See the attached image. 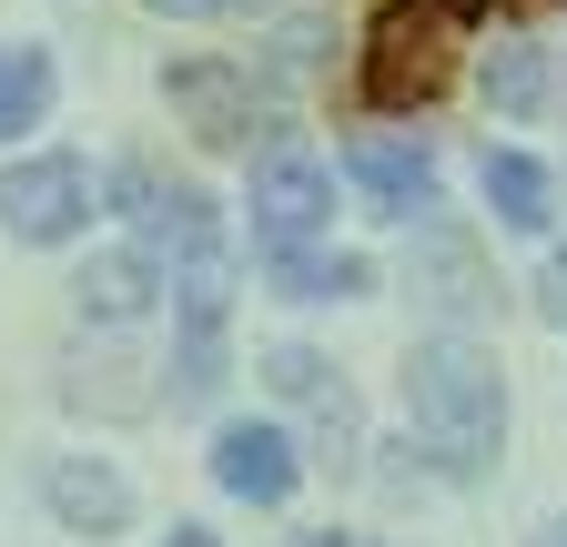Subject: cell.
<instances>
[{
  "mask_svg": "<svg viewBox=\"0 0 567 547\" xmlns=\"http://www.w3.org/2000/svg\"><path fill=\"white\" fill-rule=\"evenodd\" d=\"M405 426L425 436V456H436V476H486L496 446H507V365H496V345H476V334H425V345L405 355Z\"/></svg>",
  "mask_w": 567,
  "mask_h": 547,
  "instance_id": "cell-1",
  "label": "cell"
},
{
  "mask_svg": "<svg viewBox=\"0 0 567 547\" xmlns=\"http://www.w3.org/2000/svg\"><path fill=\"white\" fill-rule=\"evenodd\" d=\"M476 11L466 0H375L365 21V51H354V102L375 122H415L456 82V51H466Z\"/></svg>",
  "mask_w": 567,
  "mask_h": 547,
  "instance_id": "cell-2",
  "label": "cell"
},
{
  "mask_svg": "<svg viewBox=\"0 0 567 547\" xmlns=\"http://www.w3.org/2000/svg\"><path fill=\"white\" fill-rule=\"evenodd\" d=\"M244 224H254V254H305L334 234V163L295 132H274L254 153V183H244Z\"/></svg>",
  "mask_w": 567,
  "mask_h": 547,
  "instance_id": "cell-3",
  "label": "cell"
},
{
  "mask_svg": "<svg viewBox=\"0 0 567 547\" xmlns=\"http://www.w3.org/2000/svg\"><path fill=\"white\" fill-rule=\"evenodd\" d=\"M0 234L41 244V254L92 234V163L82 153H11L0 163Z\"/></svg>",
  "mask_w": 567,
  "mask_h": 547,
  "instance_id": "cell-4",
  "label": "cell"
},
{
  "mask_svg": "<svg viewBox=\"0 0 567 547\" xmlns=\"http://www.w3.org/2000/svg\"><path fill=\"white\" fill-rule=\"evenodd\" d=\"M163 102L193 122V143H213V153H254V132H264L254 72H244V61H213V51L173 61V72H163Z\"/></svg>",
  "mask_w": 567,
  "mask_h": 547,
  "instance_id": "cell-5",
  "label": "cell"
},
{
  "mask_svg": "<svg viewBox=\"0 0 567 547\" xmlns=\"http://www.w3.org/2000/svg\"><path fill=\"white\" fill-rule=\"evenodd\" d=\"M305 436L295 426H274V416H224L213 426V487L224 497H244V507H284L305 487Z\"/></svg>",
  "mask_w": 567,
  "mask_h": 547,
  "instance_id": "cell-6",
  "label": "cell"
},
{
  "mask_svg": "<svg viewBox=\"0 0 567 547\" xmlns=\"http://www.w3.org/2000/svg\"><path fill=\"white\" fill-rule=\"evenodd\" d=\"M264 385H274L284 405H295L305 426H315V446H324L334 466H344L354 446H365V416H354V385H344V375H334L315 345H274V355H264Z\"/></svg>",
  "mask_w": 567,
  "mask_h": 547,
  "instance_id": "cell-7",
  "label": "cell"
},
{
  "mask_svg": "<svg viewBox=\"0 0 567 547\" xmlns=\"http://www.w3.org/2000/svg\"><path fill=\"white\" fill-rule=\"evenodd\" d=\"M344 173H354V193H365L385 224H425L436 214V153L405 143V132H365V143L344 153Z\"/></svg>",
  "mask_w": 567,
  "mask_h": 547,
  "instance_id": "cell-8",
  "label": "cell"
},
{
  "mask_svg": "<svg viewBox=\"0 0 567 547\" xmlns=\"http://www.w3.org/2000/svg\"><path fill=\"white\" fill-rule=\"evenodd\" d=\"M41 507L71 527V537H122L132 527V476L102 466V456H41Z\"/></svg>",
  "mask_w": 567,
  "mask_h": 547,
  "instance_id": "cell-9",
  "label": "cell"
},
{
  "mask_svg": "<svg viewBox=\"0 0 567 547\" xmlns=\"http://www.w3.org/2000/svg\"><path fill=\"white\" fill-rule=\"evenodd\" d=\"M71 295H82L92 324H142V314L163 305V264H153V244H112V254L82 264V285H71Z\"/></svg>",
  "mask_w": 567,
  "mask_h": 547,
  "instance_id": "cell-10",
  "label": "cell"
},
{
  "mask_svg": "<svg viewBox=\"0 0 567 547\" xmlns=\"http://www.w3.org/2000/svg\"><path fill=\"white\" fill-rule=\"evenodd\" d=\"M476 183H486V214L507 224V234H547V224H557V173H547L537 153H517V143H486Z\"/></svg>",
  "mask_w": 567,
  "mask_h": 547,
  "instance_id": "cell-11",
  "label": "cell"
},
{
  "mask_svg": "<svg viewBox=\"0 0 567 547\" xmlns=\"http://www.w3.org/2000/svg\"><path fill=\"white\" fill-rule=\"evenodd\" d=\"M264 274H274L284 305H354V295H375V264H365V254H334V244L264 254Z\"/></svg>",
  "mask_w": 567,
  "mask_h": 547,
  "instance_id": "cell-12",
  "label": "cell"
},
{
  "mask_svg": "<svg viewBox=\"0 0 567 547\" xmlns=\"http://www.w3.org/2000/svg\"><path fill=\"white\" fill-rule=\"evenodd\" d=\"M51 92H61L51 51H41V41H0V153H11L21 132L51 122Z\"/></svg>",
  "mask_w": 567,
  "mask_h": 547,
  "instance_id": "cell-13",
  "label": "cell"
},
{
  "mask_svg": "<svg viewBox=\"0 0 567 547\" xmlns=\"http://www.w3.org/2000/svg\"><path fill=\"white\" fill-rule=\"evenodd\" d=\"M486 92L507 102V112H537V102H547V72H537V51H496V61H486Z\"/></svg>",
  "mask_w": 567,
  "mask_h": 547,
  "instance_id": "cell-14",
  "label": "cell"
},
{
  "mask_svg": "<svg viewBox=\"0 0 567 547\" xmlns=\"http://www.w3.org/2000/svg\"><path fill=\"white\" fill-rule=\"evenodd\" d=\"M476 21H527V11H557V0H466Z\"/></svg>",
  "mask_w": 567,
  "mask_h": 547,
  "instance_id": "cell-15",
  "label": "cell"
},
{
  "mask_svg": "<svg viewBox=\"0 0 567 547\" xmlns=\"http://www.w3.org/2000/svg\"><path fill=\"white\" fill-rule=\"evenodd\" d=\"M537 305H547V324H567V254L547 264V285H537Z\"/></svg>",
  "mask_w": 567,
  "mask_h": 547,
  "instance_id": "cell-16",
  "label": "cell"
},
{
  "mask_svg": "<svg viewBox=\"0 0 567 547\" xmlns=\"http://www.w3.org/2000/svg\"><path fill=\"white\" fill-rule=\"evenodd\" d=\"M153 11H173V21H203V11H224V0H153Z\"/></svg>",
  "mask_w": 567,
  "mask_h": 547,
  "instance_id": "cell-17",
  "label": "cell"
},
{
  "mask_svg": "<svg viewBox=\"0 0 567 547\" xmlns=\"http://www.w3.org/2000/svg\"><path fill=\"white\" fill-rule=\"evenodd\" d=\"M163 547H224V537H213V527H173Z\"/></svg>",
  "mask_w": 567,
  "mask_h": 547,
  "instance_id": "cell-18",
  "label": "cell"
},
{
  "mask_svg": "<svg viewBox=\"0 0 567 547\" xmlns=\"http://www.w3.org/2000/svg\"><path fill=\"white\" fill-rule=\"evenodd\" d=\"M305 547H365V537H334V527H324V537H305Z\"/></svg>",
  "mask_w": 567,
  "mask_h": 547,
  "instance_id": "cell-19",
  "label": "cell"
},
{
  "mask_svg": "<svg viewBox=\"0 0 567 547\" xmlns=\"http://www.w3.org/2000/svg\"><path fill=\"white\" fill-rule=\"evenodd\" d=\"M537 547H567V517H557V527H547V537H537Z\"/></svg>",
  "mask_w": 567,
  "mask_h": 547,
  "instance_id": "cell-20",
  "label": "cell"
}]
</instances>
